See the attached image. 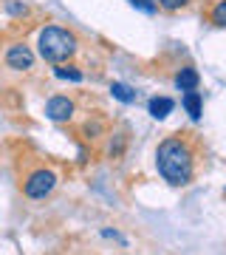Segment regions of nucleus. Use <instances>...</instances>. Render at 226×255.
Segmentation results:
<instances>
[{
    "mask_svg": "<svg viewBox=\"0 0 226 255\" xmlns=\"http://www.w3.org/2000/svg\"><path fill=\"white\" fill-rule=\"evenodd\" d=\"M155 167L167 184L187 187L198 173V145L190 133H172L155 147Z\"/></svg>",
    "mask_w": 226,
    "mask_h": 255,
    "instance_id": "obj_1",
    "label": "nucleus"
},
{
    "mask_svg": "<svg viewBox=\"0 0 226 255\" xmlns=\"http://www.w3.org/2000/svg\"><path fill=\"white\" fill-rule=\"evenodd\" d=\"M76 48H79L76 34L63 26H45L40 31V37H37V51H40V57L45 63L51 65H63L65 60H71L76 54Z\"/></svg>",
    "mask_w": 226,
    "mask_h": 255,
    "instance_id": "obj_2",
    "label": "nucleus"
},
{
    "mask_svg": "<svg viewBox=\"0 0 226 255\" xmlns=\"http://www.w3.org/2000/svg\"><path fill=\"white\" fill-rule=\"evenodd\" d=\"M54 187H57V173L48 170V167L31 170V173L26 176V182H23V193H26L28 199H45Z\"/></svg>",
    "mask_w": 226,
    "mask_h": 255,
    "instance_id": "obj_3",
    "label": "nucleus"
},
{
    "mask_svg": "<svg viewBox=\"0 0 226 255\" xmlns=\"http://www.w3.org/2000/svg\"><path fill=\"white\" fill-rule=\"evenodd\" d=\"M6 65L11 71H28V68H34V51L26 43H14L6 51Z\"/></svg>",
    "mask_w": 226,
    "mask_h": 255,
    "instance_id": "obj_4",
    "label": "nucleus"
},
{
    "mask_svg": "<svg viewBox=\"0 0 226 255\" xmlns=\"http://www.w3.org/2000/svg\"><path fill=\"white\" fill-rule=\"evenodd\" d=\"M74 114H76V105L68 97H51V100L45 102V117L51 119V122H68Z\"/></svg>",
    "mask_w": 226,
    "mask_h": 255,
    "instance_id": "obj_5",
    "label": "nucleus"
},
{
    "mask_svg": "<svg viewBox=\"0 0 226 255\" xmlns=\"http://www.w3.org/2000/svg\"><path fill=\"white\" fill-rule=\"evenodd\" d=\"M198 71L192 68V65H184V68H178V74H175V88L178 91H198Z\"/></svg>",
    "mask_w": 226,
    "mask_h": 255,
    "instance_id": "obj_6",
    "label": "nucleus"
},
{
    "mask_svg": "<svg viewBox=\"0 0 226 255\" xmlns=\"http://www.w3.org/2000/svg\"><path fill=\"white\" fill-rule=\"evenodd\" d=\"M172 108H175V102L170 97H153V100L147 102V114L153 119H167Z\"/></svg>",
    "mask_w": 226,
    "mask_h": 255,
    "instance_id": "obj_7",
    "label": "nucleus"
},
{
    "mask_svg": "<svg viewBox=\"0 0 226 255\" xmlns=\"http://www.w3.org/2000/svg\"><path fill=\"white\" fill-rule=\"evenodd\" d=\"M184 108H187V114H190L192 119H201V114H204V102H201V94L198 91H184Z\"/></svg>",
    "mask_w": 226,
    "mask_h": 255,
    "instance_id": "obj_8",
    "label": "nucleus"
},
{
    "mask_svg": "<svg viewBox=\"0 0 226 255\" xmlns=\"http://www.w3.org/2000/svg\"><path fill=\"white\" fill-rule=\"evenodd\" d=\"M110 94H113V100L125 102V105L136 102V91L130 88V85H125V82H113V85H110Z\"/></svg>",
    "mask_w": 226,
    "mask_h": 255,
    "instance_id": "obj_9",
    "label": "nucleus"
},
{
    "mask_svg": "<svg viewBox=\"0 0 226 255\" xmlns=\"http://www.w3.org/2000/svg\"><path fill=\"white\" fill-rule=\"evenodd\" d=\"M54 77H57V80H68V82H82V77H85V74H82L76 65H57Z\"/></svg>",
    "mask_w": 226,
    "mask_h": 255,
    "instance_id": "obj_10",
    "label": "nucleus"
},
{
    "mask_svg": "<svg viewBox=\"0 0 226 255\" xmlns=\"http://www.w3.org/2000/svg\"><path fill=\"white\" fill-rule=\"evenodd\" d=\"M209 23L212 26H226V0H215V6L209 9Z\"/></svg>",
    "mask_w": 226,
    "mask_h": 255,
    "instance_id": "obj_11",
    "label": "nucleus"
},
{
    "mask_svg": "<svg viewBox=\"0 0 226 255\" xmlns=\"http://www.w3.org/2000/svg\"><path fill=\"white\" fill-rule=\"evenodd\" d=\"M82 130H85V136H88V139H99L102 133H105V125H102L99 119H93V122H90V119H88V122H85V128H82Z\"/></svg>",
    "mask_w": 226,
    "mask_h": 255,
    "instance_id": "obj_12",
    "label": "nucleus"
},
{
    "mask_svg": "<svg viewBox=\"0 0 226 255\" xmlns=\"http://www.w3.org/2000/svg\"><path fill=\"white\" fill-rule=\"evenodd\" d=\"M6 11H9L11 17H26L28 6L26 3H20V0H9V3H6Z\"/></svg>",
    "mask_w": 226,
    "mask_h": 255,
    "instance_id": "obj_13",
    "label": "nucleus"
},
{
    "mask_svg": "<svg viewBox=\"0 0 226 255\" xmlns=\"http://www.w3.org/2000/svg\"><path fill=\"white\" fill-rule=\"evenodd\" d=\"M190 0H155V6H161L164 11H178V9H184Z\"/></svg>",
    "mask_w": 226,
    "mask_h": 255,
    "instance_id": "obj_14",
    "label": "nucleus"
},
{
    "mask_svg": "<svg viewBox=\"0 0 226 255\" xmlns=\"http://www.w3.org/2000/svg\"><path fill=\"white\" fill-rule=\"evenodd\" d=\"M130 6H136V9H142V11H147V14H153L155 11V0H127Z\"/></svg>",
    "mask_w": 226,
    "mask_h": 255,
    "instance_id": "obj_15",
    "label": "nucleus"
}]
</instances>
